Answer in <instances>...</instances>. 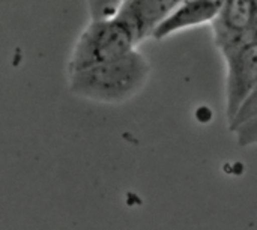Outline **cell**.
<instances>
[{
  "mask_svg": "<svg viewBox=\"0 0 257 230\" xmlns=\"http://www.w3.org/2000/svg\"><path fill=\"white\" fill-rule=\"evenodd\" d=\"M178 0H123L116 17L133 32L136 42L151 38L157 26L167 17Z\"/></svg>",
  "mask_w": 257,
  "mask_h": 230,
  "instance_id": "cell-5",
  "label": "cell"
},
{
  "mask_svg": "<svg viewBox=\"0 0 257 230\" xmlns=\"http://www.w3.org/2000/svg\"><path fill=\"white\" fill-rule=\"evenodd\" d=\"M211 26L221 53L257 41V0H223Z\"/></svg>",
  "mask_w": 257,
  "mask_h": 230,
  "instance_id": "cell-3",
  "label": "cell"
},
{
  "mask_svg": "<svg viewBox=\"0 0 257 230\" xmlns=\"http://www.w3.org/2000/svg\"><path fill=\"white\" fill-rule=\"evenodd\" d=\"M151 63L136 48L108 62L69 72L74 95L102 104L128 101L146 84Z\"/></svg>",
  "mask_w": 257,
  "mask_h": 230,
  "instance_id": "cell-1",
  "label": "cell"
},
{
  "mask_svg": "<svg viewBox=\"0 0 257 230\" xmlns=\"http://www.w3.org/2000/svg\"><path fill=\"white\" fill-rule=\"evenodd\" d=\"M226 66V118L230 119L236 108L257 87V41H250L221 53Z\"/></svg>",
  "mask_w": 257,
  "mask_h": 230,
  "instance_id": "cell-4",
  "label": "cell"
},
{
  "mask_svg": "<svg viewBox=\"0 0 257 230\" xmlns=\"http://www.w3.org/2000/svg\"><path fill=\"white\" fill-rule=\"evenodd\" d=\"M131 29L119 18H90L74 44L68 60V74L113 60L136 48Z\"/></svg>",
  "mask_w": 257,
  "mask_h": 230,
  "instance_id": "cell-2",
  "label": "cell"
},
{
  "mask_svg": "<svg viewBox=\"0 0 257 230\" xmlns=\"http://www.w3.org/2000/svg\"><path fill=\"white\" fill-rule=\"evenodd\" d=\"M123 0H87V11L90 18L114 17Z\"/></svg>",
  "mask_w": 257,
  "mask_h": 230,
  "instance_id": "cell-7",
  "label": "cell"
},
{
  "mask_svg": "<svg viewBox=\"0 0 257 230\" xmlns=\"http://www.w3.org/2000/svg\"><path fill=\"white\" fill-rule=\"evenodd\" d=\"M221 2L218 0H178L167 17L157 26L151 38L161 41L179 30L211 23Z\"/></svg>",
  "mask_w": 257,
  "mask_h": 230,
  "instance_id": "cell-6",
  "label": "cell"
}]
</instances>
